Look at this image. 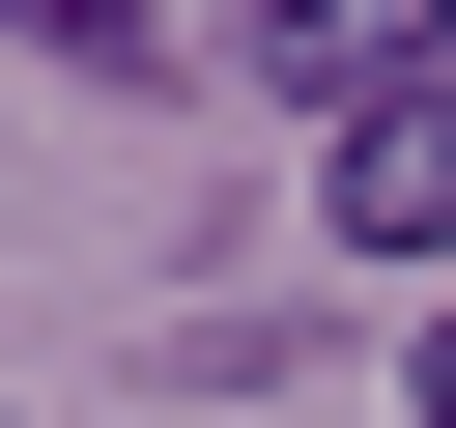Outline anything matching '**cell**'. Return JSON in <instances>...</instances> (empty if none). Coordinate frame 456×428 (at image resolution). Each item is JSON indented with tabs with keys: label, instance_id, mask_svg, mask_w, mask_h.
I'll list each match as a JSON object with an SVG mask.
<instances>
[{
	"label": "cell",
	"instance_id": "cell-4",
	"mask_svg": "<svg viewBox=\"0 0 456 428\" xmlns=\"http://www.w3.org/2000/svg\"><path fill=\"white\" fill-rule=\"evenodd\" d=\"M399 399H428V428H456V314H428V371H399Z\"/></svg>",
	"mask_w": 456,
	"mask_h": 428
},
{
	"label": "cell",
	"instance_id": "cell-3",
	"mask_svg": "<svg viewBox=\"0 0 456 428\" xmlns=\"http://www.w3.org/2000/svg\"><path fill=\"white\" fill-rule=\"evenodd\" d=\"M0 29H28V57H86V86H142V57H171V0H0Z\"/></svg>",
	"mask_w": 456,
	"mask_h": 428
},
{
	"label": "cell",
	"instance_id": "cell-2",
	"mask_svg": "<svg viewBox=\"0 0 456 428\" xmlns=\"http://www.w3.org/2000/svg\"><path fill=\"white\" fill-rule=\"evenodd\" d=\"M228 57H256V86H314V114H370V86H428V57H456V0H256Z\"/></svg>",
	"mask_w": 456,
	"mask_h": 428
},
{
	"label": "cell",
	"instance_id": "cell-1",
	"mask_svg": "<svg viewBox=\"0 0 456 428\" xmlns=\"http://www.w3.org/2000/svg\"><path fill=\"white\" fill-rule=\"evenodd\" d=\"M342 257H456V57L342 114Z\"/></svg>",
	"mask_w": 456,
	"mask_h": 428
}]
</instances>
